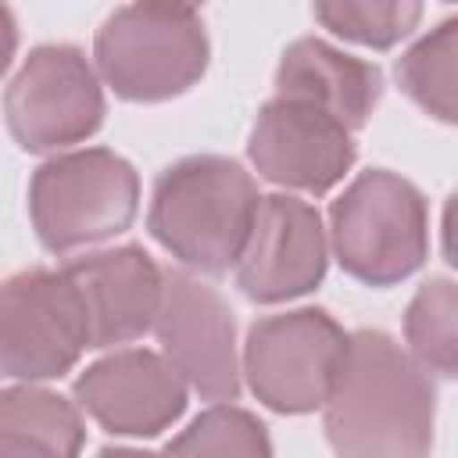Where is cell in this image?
I'll list each match as a JSON object with an SVG mask.
<instances>
[{"label":"cell","instance_id":"obj_1","mask_svg":"<svg viewBox=\"0 0 458 458\" xmlns=\"http://www.w3.org/2000/svg\"><path fill=\"white\" fill-rule=\"evenodd\" d=\"M322 408L329 444L340 454H426L433 444V383L422 361L379 329L347 336L336 383Z\"/></svg>","mask_w":458,"mask_h":458},{"label":"cell","instance_id":"obj_2","mask_svg":"<svg viewBox=\"0 0 458 458\" xmlns=\"http://www.w3.org/2000/svg\"><path fill=\"white\" fill-rule=\"evenodd\" d=\"M258 204V186L236 161L197 154L157 175L147 225L186 268L222 276L240 261Z\"/></svg>","mask_w":458,"mask_h":458},{"label":"cell","instance_id":"obj_3","mask_svg":"<svg viewBox=\"0 0 458 458\" xmlns=\"http://www.w3.org/2000/svg\"><path fill=\"white\" fill-rule=\"evenodd\" d=\"M97 68L125 100H168L208 68V36L190 4L136 0L97 32Z\"/></svg>","mask_w":458,"mask_h":458},{"label":"cell","instance_id":"obj_4","mask_svg":"<svg viewBox=\"0 0 458 458\" xmlns=\"http://www.w3.org/2000/svg\"><path fill=\"white\" fill-rule=\"evenodd\" d=\"M329 233L347 276L369 286H394L426 261V200L408 179L372 168L333 200Z\"/></svg>","mask_w":458,"mask_h":458},{"label":"cell","instance_id":"obj_5","mask_svg":"<svg viewBox=\"0 0 458 458\" xmlns=\"http://www.w3.org/2000/svg\"><path fill=\"white\" fill-rule=\"evenodd\" d=\"M140 200V179L125 157L104 147L61 154L36 168L29 211L47 250L64 254L129 229Z\"/></svg>","mask_w":458,"mask_h":458},{"label":"cell","instance_id":"obj_6","mask_svg":"<svg viewBox=\"0 0 458 458\" xmlns=\"http://www.w3.org/2000/svg\"><path fill=\"white\" fill-rule=\"evenodd\" d=\"M344 351V329L326 311L301 308L250 326L243 344V372L261 404L283 415H304L326 404Z\"/></svg>","mask_w":458,"mask_h":458},{"label":"cell","instance_id":"obj_7","mask_svg":"<svg viewBox=\"0 0 458 458\" xmlns=\"http://www.w3.org/2000/svg\"><path fill=\"white\" fill-rule=\"evenodd\" d=\"M93 347L89 315L68 268H29L7 279L0 301V354L11 379H54Z\"/></svg>","mask_w":458,"mask_h":458},{"label":"cell","instance_id":"obj_8","mask_svg":"<svg viewBox=\"0 0 458 458\" xmlns=\"http://www.w3.org/2000/svg\"><path fill=\"white\" fill-rule=\"evenodd\" d=\"M11 136L29 150H57L97 132L104 93L89 61L64 43L36 47L4 93Z\"/></svg>","mask_w":458,"mask_h":458},{"label":"cell","instance_id":"obj_9","mask_svg":"<svg viewBox=\"0 0 458 458\" xmlns=\"http://www.w3.org/2000/svg\"><path fill=\"white\" fill-rule=\"evenodd\" d=\"M157 340L165 358L208 401H233L240 390L236 326L225 297L190 272L165 276L157 311Z\"/></svg>","mask_w":458,"mask_h":458},{"label":"cell","instance_id":"obj_10","mask_svg":"<svg viewBox=\"0 0 458 458\" xmlns=\"http://www.w3.org/2000/svg\"><path fill=\"white\" fill-rule=\"evenodd\" d=\"M250 161L268 182L326 193L354 165L351 129L304 100L276 97L261 107L250 129Z\"/></svg>","mask_w":458,"mask_h":458},{"label":"cell","instance_id":"obj_11","mask_svg":"<svg viewBox=\"0 0 458 458\" xmlns=\"http://www.w3.org/2000/svg\"><path fill=\"white\" fill-rule=\"evenodd\" d=\"M326 258V229L311 204L283 193L261 197L236 261V286L261 304L290 301L322 283Z\"/></svg>","mask_w":458,"mask_h":458},{"label":"cell","instance_id":"obj_12","mask_svg":"<svg viewBox=\"0 0 458 458\" xmlns=\"http://www.w3.org/2000/svg\"><path fill=\"white\" fill-rule=\"evenodd\" d=\"M79 404L114 437H154L186 408L182 372L150 351H114L75 383Z\"/></svg>","mask_w":458,"mask_h":458},{"label":"cell","instance_id":"obj_13","mask_svg":"<svg viewBox=\"0 0 458 458\" xmlns=\"http://www.w3.org/2000/svg\"><path fill=\"white\" fill-rule=\"evenodd\" d=\"M64 268L82 293L93 347L136 340L157 322L165 276L147 250L114 247V250L86 254Z\"/></svg>","mask_w":458,"mask_h":458},{"label":"cell","instance_id":"obj_14","mask_svg":"<svg viewBox=\"0 0 458 458\" xmlns=\"http://www.w3.org/2000/svg\"><path fill=\"white\" fill-rule=\"evenodd\" d=\"M276 97L315 104L354 132L376 111L383 97V75L376 64L358 61L322 39H297L279 61Z\"/></svg>","mask_w":458,"mask_h":458},{"label":"cell","instance_id":"obj_15","mask_svg":"<svg viewBox=\"0 0 458 458\" xmlns=\"http://www.w3.org/2000/svg\"><path fill=\"white\" fill-rule=\"evenodd\" d=\"M82 419L72 401L43 386H11L0 397V454H75Z\"/></svg>","mask_w":458,"mask_h":458},{"label":"cell","instance_id":"obj_16","mask_svg":"<svg viewBox=\"0 0 458 458\" xmlns=\"http://www.w3.org/2000/svg\"><path fill=\"white\" fill-rule=\"evenodd\" d=\"M397 79L426 114L458 125V18L426 32L401 57Z\"/></svg>","mask_w":458,"mask_h":458},{"label":"cell","instance_id":"obj_17","mask_svg":"<svg viewBox=\"0 0 458 458\" xmlns=\"http://www.w3.org/2000/svg\"><path fill=\"white\" fill-rule=\"evenodd\" d=\"M404 336L422 369L458 379V283L429 279L408 304Z\"/></svg>","mask_w":458,"mask_h":458},{"label":"cell","instance_id":"obj_18","mask_svg":"<svg viewBox=\"0 0 458 458\" xmlns=\"http://www.w3.org/2000/svg\"><path fill=\"white\" fill-rule=\"evenodd\" d=\"M315 14L340 39L386 50L419 25L422 0H315Z\"/></svg>","mask_w":458,"mask_h":458},{"label":"cell","instance_id":"obj_19","mask_svg":"<svg viewBox=\"0 0 458 458\" xmlns=\"http://www.w3.org/2000/svg\"><path fill=\"white\" fill-rule=\"evenodd\" d=\"M172 451L182 454H268V433L265 426L233 408V404H218L208 408L179 440H172Z\"/></svg>","mask_w":458,"mask_h":458},{"label":"cell","instance_id":"obj_20","mask_svg":"<svg viewBox=\"0 0 458 458\" xmlns=\"http://www.w3.org/2000/svg\"><path fill=\"white\" fill-rule=\"evenodd\" d=\"M444 254L458 268V190L447 197V208H444Z\"/></svg>","mask_w":458,"mask_h":458},{"label":"cell","instance_id":"obj_21","mask_svg":"<svg viewBox=\"0 0 458 458\" xmlns=\"http://www.w3.org/2000/svg\"><path fill=\"white\" fill-rule=\"evenodd\" d=\"M179 4H190V7H197V4H200V0H179Z\"/></svg>","mask_w":458,"mask_h":458}]
</instances>
